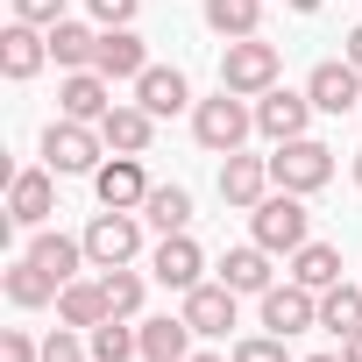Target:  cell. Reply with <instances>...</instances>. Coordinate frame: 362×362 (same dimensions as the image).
<instances>
[{"label":"cell","instance_id":"obj_1","mask_svg":"<svg viewBox=\"0 0 362 362\" xmlns=\"http://www.w3.org/2000/svg\"><path fill=\"white\" fill-rule=\"evenodd\" d=\"M249 128H256V107H249L242 93H228V86L192 107V135H199V149H214V156H235V149L249 142Z\"/></svg>","mask_w":362,"mask_h":362},{"label":"cell","instance_id":"obj_2","mask_svg":"<svg viewBox=\"0 0 362 362\" xmlns=\"http://www.w3.org/2000/svg\"><path fill=\"white\" fill-rule=\"evenodd\" d=\"M277 71H284V57H277V43H263V36H235V43L221 50V86L242 93V100H263V93L277 86Z\"/></svg>","mask_w":362,"mask_h":362},{"label":"cell","instance_id":"obj_3","mask_svg":"<svg viewBox=\"0 0 362 362\" xmlns=\"http://www.w3.org/2000/svg\"><path fill=\"white\" fill-rule=\"evenodd\" d=\"M100 149H107V135L93 128V121H50L43 128V163L57 170V177H93L100 170Z\"/></svg>","mask_w":362,"mask_h":362},{"label":"cell","instance_id":"obj_4","mask_svg":"<svg viewBox=\"0 0 362 362\" xmlns=\"http://www.w3.org/2000/svg\"><path fill=\"white\" fill-rule=\"evenodd\" d=\"M334 177V149L327 142H313V135H298V142H277V156H270V185L277 192H320Z\"/></svg>","mask_w":362,"mask_h":362},{"label":"cell","instance_id":"obj_5","mask_svg":"<svg viewBox=\"0 0 362 362\" xmlns=\"http://www.w3.org/2000/svg\"><path fill=\"white\" fill-rule=\"evenodd\" d=\"M249 228H256V242L270 256H291V249H305V199L298 192H270L263 206H249Z\"/></svg>","mask_w":362,"mask_h":362},{"label":"cell","instance_id":"obj_6","mask_svg":"<svg viewBox=\"0 0 362 362\" xmlns=\"http://www.w3.org/2000/svg\"><path fill=\"white\" fill-rule=\"evenodd\" d=\"M78 242H86L93 270H121V263H135V249H142V221L121 214V206H107V214H93V228H86Z\"/></svg>","mask_w":362,"mask_h":362},{"label":"cell","instance_id":"obj_7","mask_svg":"<svg viewBox=\"0 0 362 362\" xmlns=\"http://www.w3.org/2000/svg\"><path fill=\"white\" fill-rule=\"evenodd\" d=\"M57 214V170H15L8 177V228H43Z\"/></svg>","mask_w":362,"mask_h":362},{"label":"cell","instance_id":"obj_8","mask_svg":"<svg viewBox=\"0 0 362 362\" xmlns=\"http://www.w3.org/2000/svg\"><path fill=\"white\" fill-rule=\"evenodd\" d=\"M313 114H320V107H313V93H284V86H270V93L256 100V128H263L270 142H298Z\"/></svg>","mask_w":362,"mask_h":362},{"label":"cell","instance_id":"obj_9","mask_svg":"<svg viewBox=\"0 0 362 362\" xmlns=\"http://www.w3.org/2000/svg\"><path fill=\"white\" fill-rule=\"evenodd\" d=\"M263 327L270 334H305V327H320V291H305V284H270L263 291Z\"/></svg>","mask_w":362,"mask_h":362},{"label":"cell","instance_id":"obj_10","mask_svg":"<svg viewBox=\"0 0 362 362\" xmlns=\"http://www.w3.org/2000/svg\"><path fill=\"white\" fill-rule=\"evenodd\" d=\"M93 192H100V206L135 214V206L149 199V170H142V156H107V163L93 170Z\"/></svg>","mask_w":362,"mask_h":362},{"label":"cell","instance_id":"obj_11","mask_svg":"<svg viewBox=\"0 0 362 362\" xmlns=\"http://www.w3.org/2000/svg\"><path fill=\"white\" fill-rule=\"evenodd\" d=\"M305 93H313L320 114H348V107H362V71H355L348 57H327V64H313Z\"/></svg>","mask_w":362,"mask_h":362},{"label":"cell","instance_id":"obj_12","mask_svg":"<svg viewBox=\"0 0 362 362\" xmlns=\"http://www.w3.org/2000/svg\"><path fill=\"white\" fill-rule=\"evenodd\" d=\"M199 270H206V256H199V242H192V235H163V242H156V256H149V277H156V284H170V291L206 284Z\"/></svg>","mask_w":362,"mask_h":362},{"label":"cell","instance_id":"obj_13","mask_svg":"<svg viewBox=\"0 0 362 362\" xmlns=\"http://www.w3.org/2000/svg\"><path fill=\"white\" fill-rule=\"evenodd\" d=\"M221 199L242 206V214L263 206V199H270V156H242V149L221 156Z\"/></svg>","mask_w":362,"mask_h":362},{"label":"cell","instance_id":"obj_14","mask_svg":"<svg viewBox=\"0 0 362 362\" xmlns=\"http://www.w3.org/2000/svg\"><path fill=\"white\" fill-rule=\"evenodd\" d=\"M43 64H50V29H36V22H8V36H0V71L22 86V78H36Z\"/></svg>","mask_w":362,"mask_h":362},{"label":"cell","instance_id":"obj_15","mask_svg":"<svg viewBox=\"0 0 362 362\" xmlns=\"http://www.w3.org/2000/svg\"><path fill=\"white\" fill-rule=\"evenodd\" d=\"M93 71H100V78H142V71H149V50H142V36H135V29H100Z\"/></svg>","mask_w":362,"mask_h":362},{"label":"cell","instance_id":"obj_16","mask_svg":"<svg viewBox=\"0 0 362 362\" xmlns=\"http://www.w3.org/2000/svg\"><path fill=\"white\" fill-rule=\"evenodd\" d=\"M100 135H107L114 156H142L149 135H156V114H149L142 100H135V107H107V114H100Z\"/></svg>","mask_w":362,"mask_h":362},{"label":"cell","instance_id":"obj_17","mask_svg":"<svg viewBox=\"0 0 362 362\" xmlns=\"http://www.w3.org/2000/svg\"><path fill=\"white\" fill-rule=\"evenodd\" d=\"M135 100L163 121V114H177V107H192V78L177 71V64H149V71L135 78Z\"/></svg>","mask_w":362,"mask_h":362},{"label":"cell","instance_id":"obj_18","mask_svg":"<svg viewBox=\"0 0 362 362\" xmlns=\"http://www.w3.org/2000/svg\"><path fill=\"white\" fill-rule=\"evenodd\" d=\"M107 86H114V78H100V71H64V86H57L64 121H93V128H100V114L114 107V100H107Z\"/></svg>","mask_w":362,"mask_h":362},{"label":"cell","instance_id":"obj_19","mask_svg":"<svg viewBox=\"0 0 362 362\" xmlns=\"http://www.w3.org/2000/svg\"><path fill=\"white\" fill-rule=\"evenodd\" d=\"M235 298L242 291H228V284H192L185 291V327L192 334H228L235 327Z\"/></svg>","mask_w":362,"mask_h":362},{"label":"cell","instance_id":"obj_20","mask_svg":"<svg viewBox=\"0 0 362 362\" xmlns=\"http://www.w3.org/2000/svg\"><path fill=\"white\" fill-rule=\"evenodd\" d=\"M221 284L242 291V298H263V291H270V249H263V242L228 249V256H221Z\"/></svg>","mask_w":362,"mask_h":362},{"label":"cell","instance_id":"obj_21","mask_svg":"<svg viewBox=\"0 0 362 362\" xmlns=\"http://www.w3.org/2000/svg\"><path fill=\"white\" fill-rule=\"evenodd\" d=\"M0 284H8V305H22V313H36V305H50L64 284L36 263V256H22V263H8V277H0Z\"/></svg>","mask_w":362,"mask_h":362},{"label":"cell","instance_id":"obj_22","mask_svg":"<svg viewBox=\"0 0 362 362\" xmlns=\"http://www.w3.org/2000/svg\"><path fill=\"white\" fill-rule=\"evenodd\" d=\"M142 221H149L156 235H185V228H192V192H185V185H149Z\"/></svg>","mask_w":362,"mask_h":362},{"label":"cell","instance_id":"obj_23","mask_svg":"<svg viewBox=\"0 0 362 362\" xmlns=\"http://www.w3.org/2000/svg\"><path fill=\"white\" fill-rule=\"evenodd\" d=\"M93 50H100V29H86V22H50V57L64 64V71H93Z\"/></svg>","mask_w":362,"mask_h":362},{"label":"cell","instance_id":"obj_24","mask_svg":"<svg viewBox=\"0 0 362 362\" xmlns=\"http://www.w3.org/2000/svg\"><path fill=\"white\" fill-rule=\"evenodd\" d=\"M29 256H36V263H43L57 284H71V277H78V263H93V256H86V242H71V235H50V228H36Z\"/></svg>","mask_w":362,"mask_h":362},{"label":"cell","instance_id":"obj_25","mask_svg":"<svg viewBox=\"0 0 362 362\" xmlns=\"http://www.w3.org/2000/svg\"><path fill=\"white\" fill-rule=\"evenodd\" d=\"M57 320L78 327V334H93V327L107 320V284H78V277H71V284L57 291Z\"/></svg>","mask_w":362,"mask_h":362},{"label":"cell","instance_id":"obj_26","mask_svg":"<svg viewBox=\"0 0 362 362\" xmlns=\"http://www.w3.org/2000/svg\"><path fill=\"white\" fill-rule=\"evenodd\" d=\"M135 334H142V362H185V348H192L185 313H177V320H142Z\"/></svg>","mask_w":362,"mask_h":362},{"label":"cell","instance_id":"obj_27","mask_svg":"<svg viewBox=\"0 0 362 362\" xmlns=\"http://www.w3.org/2000/svg\"><path fill=\"white\" fill-rule=\"evenodd\" d=\"M291 284H305V291H327V284H341V249H327V242H305V249H291Z\"/></svg>","mask_w":362,"mask_h":362},{"label":"cell","instance_id":"obj_28","mask_svg":"<svg viewBox=\"0 0 362 362\" xmlns=\"http://www.w3.org/2000/svg\"><path fill=\"white\" fill-rule=\"evenodd\" d=\"M320 327L341 334V341L362 334V291H355V284H327V291H320Z\"/></svg>","mask_w":362,"mask_h":362},{"label":"cell","instance_id":"obj_29","mask_svg":"<svg viewBox=\"0 0 362 362\" xmlns=\"http://www.w3.org/2000/svg\"><path fill=\"white\" fill-rule=\"evenodd\" d=\"M206 29L214 36H256L263 29V0H206Z\"/></svg>","mask_w":362,"mask_h":362},{"label":"cell","instance_id":"obj_30","mask_svg":"<svg viewBox=\"0 0 362 362\" xmlns=\"http://www.w3.org/2000/svg\"><path fill=\"white\" fill-rule=\"evenodd\" d=\"M86 341H93V362H128V355H142V334H135L128 320H114V313H107Z\"/></svg>","mask_w":362,"mask_h":362},{"label":"cell","instance_id":"obj_31","mask_svg":"<svg viewBox=\"0 0 362 362\" xmlns=\"http://www.w3.org/2000/svg\"><path fill=\"white\" fill-rule=\"evenodd\" d=\"M100 284H107V313L114 320H128V313H142V277L121 263V270H100Z\"/></svg>","mask_w":362,"mask_h":362},{"label":"cell","instance_id":"obj_32","mask_svg":"<svg viewBox=\"0 0 362 362\" xmlns=\"http://www.w3.org/2000/svg\"><path fill=\"white\" fill-rule=\"evenodd\" d=\"M228 362H291V355H284V334H270V327H263V334L235 341V355H228Z\"/></svg>","mask_w":362,"mask_h":362},{"label":"cell","instance_id":"obj_33","mask_svg":"<svg viewBox=\"0 0 362 362\" xmlns=\"http://www.w3.org/2000/svg\"><path fill=\"white\" fill-rule=\"evenodd\" d=\"M86 355H93V341H78V327H57L43 341V362H86Z\"/></svg>","mask_w":362,"mask_h":362},{"label":"cell","instance_id":"obj_34","mask_svg":"<svg viewBox=\"0 0 362 362\" xmlns=\"http://www.w3.org/2000/svg\"><path fill=\"white\" fill-rule=\"evenodd\" d=\"M86 8H93V22H100V29H128L142 0H86Z\"/></svg>","mask_w":362,"mask_h":362},{"label":"cell","instance_id":"obj_35","mask_svg":"<svg viewBox=\"0 0 362 362\" xmlns=\"http://www.w3.org/2000/svg\"><path fill=\"white\" fill-rule=\"evenodd\" d=\"M15 22H36V29H50V22H64V0H15Z\"/></svg>","mask_w":362,"mask_h":362},{"label":"cell","instance_id":"obj_36","mask_svg":"<svg viewBox=\"0 0 362 362\" xmlns=\"http://www.w3.org/2000/svg\"><path fill=\"white\" fill-rule=\"evenodd\" d=\"M0 362H43V348H36L22 327H8V334H0Z\"/></svg>","mask_w":362,"mask_h":362},{"label":"cell","instance_id":"obj_37","mask_svg":"<svg viewBox=\"0 0 362 362\" xmlns=\"http://www.w3.org/2000/svg\"><path fill=\"white\" fill-rule=\"evenodd\" d=\"M348 64H355V71H362V22H355V29H348Z\"/></svg>","mask_w":362,"mask_h":362},{"label":"cell","instance_id":"obj_38","mask_svg":"<svg viewBox=\"0 0 362 362\" xmlns=\"http://www.w3.org/2000/svg\"><path fill=\"white\" fill-rule=\"evenodd\" d=\"M341 362H362V334H348V341H341Z\"/></svg>","mask_w":362,"mask_h":362},{"label":"cell","instance_id":"obj_39","mask_svg":"<svg viewBox=\"0 0 362 362\" xmlns=\"http://www.w3.org/2000/svg\"><path fill=\"white\" fill-rule=\"evenodd\" d=\"M284 8H298V15H313V8H320V0H284Z\"/></svg>","mask_w":362,"mask_h":362},{"label":"cell","instance_id":"obj_40","mask_svg":"<svg viewBox=\"0 0 362 362\" xmlns=\"http://www.w3.org/2000/svg\"><path fill=\"white\" fill-rule=\"evenodd\" d=\"M355 185H362V149H355Z\"/></svg>","mask_w":362,"mask_h":362},{"label":"cell","instance_id":"obj_41","mask_svg":"<svg viewBox=\"0 0 362 362\" xmlns=\"http://www.w3.org/2000/svg\"><path fill=\"white\" fill-rule=\"evenodd\" d=\"M185 362H221V355H185Z\"/></svg>","mask_w":362,"mask_h":362},{"label":"cell","instance_id":"obj_42","mask_svg":"<svg viewBox=\"0 0 362 362\" xmlns=\"http://www.w3.org/2000/svg\"><path fill=\"white\" fill-rule=\"evenodd\" d=\"M305 362H341V355H305Z\"/></svg>","mask_w":362,"mask_h":362}]
</instances>
